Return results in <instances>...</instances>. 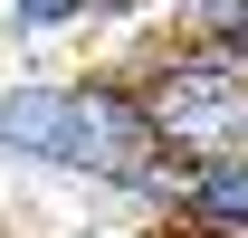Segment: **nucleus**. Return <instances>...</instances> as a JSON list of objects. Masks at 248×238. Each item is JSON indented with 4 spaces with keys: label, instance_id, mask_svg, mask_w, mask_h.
<instances>
[{
    "label": "nucleus",
    "instance_id": "f257e3e1",
    "mask_svg": "<svg viewBox=\"0 0 248 238\" xmlns=\"http://www.w3.org/2000/svg\"><path fill=\"white\" fill-rule=\"evenodd\" d=\"M0 172L86 191V200H105L115 219H134V229H162V209L182 191V162L153 143L124 58L10 67V76H0Z\"/></svg>",
    "mask_w": 248,
    "mask_h": 238
},
{
    "label": "nucleus",
    "instance_id": "f03ea898",
    "mask_svg": "<svg viewBox=\"0 0 248 238\" xmlns=\"http://www.w3.org/2000/svg\"><path fill=\"white\" fill-rule=\"evenodd\" d=\"M124 76L143 95L153 143L201 172V162H248V67L229 38H191V29H153L124 48Z\"/></svg>",
    "mask_w": 248,
    "mask_h": 238
},
{
    "label": "nucleus",
    "instance_id": "7ed1b4c3",
    "mask_svg": "<svg viewBox=\"0 0 248 238\" xmlns=\"http://www.w3.org/2000/svg\"><path fill=\"white\" fill-rule=\"evenodd\" d=\"M153 238H248V162H201L182 172Z\"/></svg>",
    "mask_w": 248,
    "mask_h": 238
},
{
    "label": "nucleus",
    "instance_id": "20e7f679",
    "mask_svg": "<svg viewBox=\"0 0 248 238\" xmlns=\"http://www.w3.org/2000/svg\"><path fill=\"white\" fill-rule=\"evenodd\" d=\"M0 38H10L19 58L86 48V38H95V10H86V0H0Z\"/></svg>",
    "mask_w": 248,
    "mask_h": 238
},
{
    "label": "nucleus",
    "instance_id": "39448f33",
    "mask_svg": "<svg viewBox=\"0 0 248 238\" xmlns=\"http://www.w3.org/2000/svg\"><path fill=\"white\" fill-rule=\"evenodd\" d=\"M95 10V38H105V58H124L134 38H153L162 19H172V0H86Z\"/></svg>",
    "mask_w": 248,
    "mask_h": 238
},
{
    "label": "nucleus",
    "instance_id": "423d86ee",
    "mask_svg": "<svg viewBox=\"0 0 248 238\" xmlns=\"http://www.w3.org/2000/svg\"><path fill=\"white\" fill-rule=\"evenodd\" d=\"M229 48H239V67H248V0H239V19H229Z\"/></svg>",
    "mask_w": 248,
    "mask_h": 238
}]
</instances>
